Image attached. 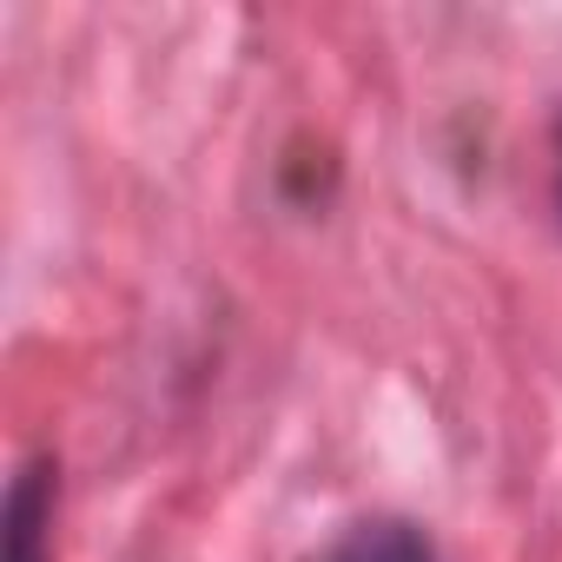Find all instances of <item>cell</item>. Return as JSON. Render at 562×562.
Segmentation results:
<instances>
[{"mask_svg":"<svg viewBox=\"0 0 562 562\" xmlns=\"http://www.w3.org/2000/svg\"><path fill=\"white\" fill-rule=\"evenodd\" d=\"M331 562H437V555H430L424 529H411L404 516H364V522L345 529Z\"/></svg>","mask_w":562,"mask_h":562,"instance_id":"7a4b0ae2","label":"cell"},{"mask_svg":"<svg viewBox=\"0 0 562 562\" xmlns=\"http://www.w3.org/2000/svg\"><path fill=\"white\" fill-rule=\"evenodd\" d=\"M47 529H54V463L34 457L14 470L8 503H0V562H47Z\"/></svg>","mask_w":562,"mask_h":562,"instance_id":"6da1fadb","label":"cell"},{"mask_svg":"<svg viewBox=\"0 0 562 562\" xmlns=\"http://www.w3.org/2000/svg\"><path fill=\"white\" fill-rule=\"evenodd\" d=\"M555 199H562V126H555Z\"/></svg>","mask_w":562,"mask_h":562,"instance_id":"3957f363","label":"cell"}]
</instances>
